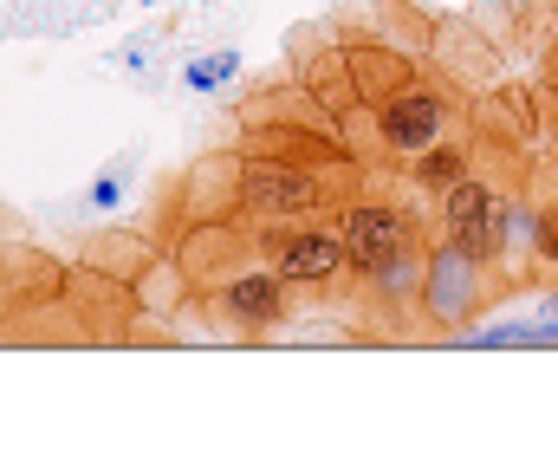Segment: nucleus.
Returning <instances> with one entry per match:
<instances>
[{
	"instance_id": "f257e3e1",
	"label": "nucleus",
	"mask_w": 558,
	"mask_h": 455,
	"mask_svg": "<svg viewBox=\"0 0 558 455\" xmlns=\"http://www.w3.org/2000/svg\"><path fill=\"white\" fill-rule=\"evenodd\" d=\"M221 169H228V215L247 221V228H274V221H312V215H338L351 195L292 163V156H267V151H221Z\"/></svg>"
},
{
	"instance_id": "f03ea898",
	"label": "nucleus",
	"mask_w": 558,
	"mask_h": 455,
	"mask_svg": "<svg viewBox=\"0 0 558 455\" xmlns=\"http://www.w3.org/2000/svg\"><path fill=\"white\" fill-rule=\"evenodd\" d=\"M371 137H377V151L390 156V163H410V156L435 151L448 137H468V111H461V98L448 85L403 79L397 92H384L371 105Z\"/></svg>"
},
{
	"instance_id": "7ed1b4c3",
	"label": "nucleus",
	"mask_w": 558,
	"mask_h": 455,
	"mask_svg": "<svg viewBox=\"0 0 558 455\" xmlns=\"http://www.w3.org/2000/svg\"><path fill=\"white\" fill-rule=\"evenodd\" d=\"M494 287H500V274L474 248L428 228V267H422V325H428V338L474 332V312L494 300Z\"/></svg>"
},
{
	"instance_id": "20e7f679",
	"label": "nucleus",
	"mask_w": 558,
	"mask_h": 455,
	"mask_svg": "<svg viewBox=\"0 0 558 455\" xmlns=\"http://www.w3.org/2000/svg\"><path fill=\"white\" fill-rule=\"evenodd\" d=\"M254 248H260V261L274 274H286L292 287H338V280H351V254H344V235H338L331 215L254 228Z\"/></svg>"
},
{
	"instance_id": "39448f33",
	"label": "nucleus",
	"mask_w": 558,
	"mask_h": 455,
	"mask_svg": "<svg viewBox=\"0 0 558 455\" xmlns=\"http://www.w3.org/2000/svg\"><path fill=\"white\" fill-rule=\"evenodd\" d=\"M338 221V235H344V254H351V280H364L377 261H390L397 248H410V241H422L428 235V221H422V208H410V202H390V195H377L371 182L331 215Z\"/></svg>"
},
{
	"instance_id": "423d86ee",
	"label": "nucleus",
	"mask_w": 558,
	"mask_h": 455,
	"mask_svg": "<svg viewBox=\"0 0 558 455\" xmlns=\"http://www.w3.org/2000/svg\"><path fill=\"white\" fill-rule=\"evenodd\" d=\"M292 294H299V287L254 254L247 267H234L228 280L208 287V312H215V325L234 332V338H267V332H279V325L292 319Z\"/></svg>"
},
{
	"instance_id": "0eeeda50",
	"label": "nucleus",
	"mask_w": 558,
	"mask_h": 455,
	"mask_svg": "<svg viewBox=\"0 0 558 455\" xmlns=\"http://www.w3.org/2000/svg\"><path fill=\"white\" fill-rule=\"evenodd\" d=\"M474 163H481V144H474V137H448V144H435V151L410 156L403 176H410V189H422V195L435 202V195H441L448 182H461Z\"/></svg>"
},
{
	"instance_id": "6e6552de",
	"label": "nucleus",
	"mask_w": 558,
	"mask_h": 455,
	"mask_svg": "<svg viewBox=\"0 0 558 455\" xmlns=\"http://www.w3.org/2000/svg\"><path fill=\"white\" fill-rule=\"evenodd\" d=\"M533 274L558 280V163H553V189L533 182Z\"/></svg>"
},
{
	"instance_id": "1a4fd4ad",
	"label": "nucleus",
	"mask_w": 558,
	"mask_h": 455,
	"mask_svg": "<svg viewBox=\"0 0 558 455\" xmlns=\"http://www.w3.org/2000/svg\"><path fill=\"white\" fill-rule=\"evenodd\" d=\"M228 72H234V59H208V65L189 72V85H215V79H228Z\"/></svg>"
}]
</instances>
